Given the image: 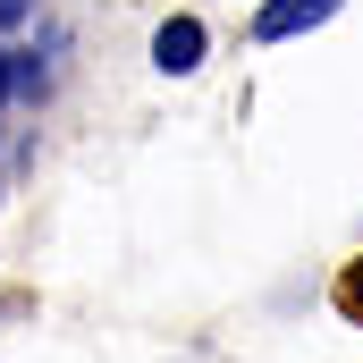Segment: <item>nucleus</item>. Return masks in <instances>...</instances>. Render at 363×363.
Instances as JSON below:
<instances>
[{
    "label": "nucleus",
    "instance_id": "nucleus-1",
    "mask_svg": "<svg viewBox=\"0 0 363 363\" xmlns=\"http://www.w3.org/2000/svg\"><path fill=\"white\" fill-rule=\"evenodd\" d=\"M203 51H211V34H203L194 17H169V26L152 34V68H161V77H186V68H203Z\"/></svg>",
    "mask_w": 363,
    "mask_h": 363
},
{
    "label": "nucleus",
    "instance_id": "nucleus-2",
    "mask_svg": "<svg viewBox=\"0 0 363 363\" xmlns=\"http://www.w3.org/2000/svg\"><path fill=\"white\" fill-rule=\"evenodd\" d=\"M347 0H262V17H254V34L262 43H287V34H304V26H321V17H338Z\"/></svg>",
    "mask_w": 363,
    "mask_h": 363
},
{
    "label": "nucleus",
    "instance_id": "nucleus-3",
    "mask_svg": "<svg viewBox=\"0 0 363 363\" xmlns=\"http://www.w3.org/2000/svg\"><path fill=\"white\" fill-rule=\"evenodd\" d=\"M338 296H347V313H355V321H363V271L347 279V287H338Z\"/></svg>",
    "mask_w": 363,
    "mask_h": 363
},
{
    "label": "nucleus",
    "instance_id": "nucleus-4",
    "mask_svg": "<svg viewBox=\"0 0 363 363\" xmlns=\"http://www.w3.org/2000/svg\"><path fill=\"white\" fill-rule=\"evenodd\" d=\"M17 17H26V0H0V26H17Z\"/></svg>",
    "mask_w": 363,
    "mask_h": 363
},
{
    "label": "nucleus",
    "instance_id": "nucleus-5",
    "mask_svg": "<svg viewBox=\"0 0 363 363\" xmlns=\"http://www.w3.org/2000/svg\"><path fill=\"white\" fill-rule=\"evenodd\" d=\"M0 93H9V68H0Z\"/></svg>",
    "mask_w": 363,
    "mask_h": 363
}]
</instances>
